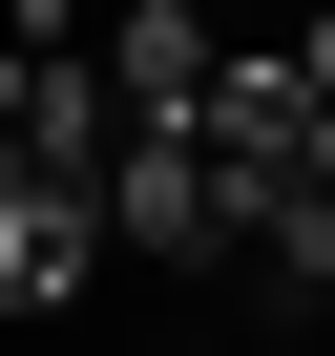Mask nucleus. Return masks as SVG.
Returning a JSON list of instances; mask_svg holds the SVG:
<instances>
[{"instance_id": "4", "label": "nucleus", "mask_w": 335, "mask_h": 356, "mask_svg": "<svg viewBox=\"0 0 335 356\" xmlns=\"http://www.w3.org/2000/svg\"><path fill=\"white\" fill-rule=\"evenodd\" d=\"M105 84H126V126H210V84H231L210 0H126V22H105Z\"/></svg>"}, {"instance_id": "1", "label": "nucleus", "mask_w": 335, "mask_h": 356, "mask_svg": "<svg viewBox=\"0 0 335 356\" xmlns=\"http://www.w3.org/2000/svg\"><path fill=\"white\" fill-rule=\"evenodd\" d=\"M105 252H147V273H231V252H252V189L210 168V126H126V168H105Z\"/></svg>"}, {"instance_id": "6", "label": "nucleus", "mask_w": 335, "mask_h": 356, "mask_svg": "<svg viewBox=\"0 0 335 356\" xmlns=\"http://www.w3.org/2000/svg\"><path fill=\"white\" fill-rule=\"evenodd\" d=\"M314 210H335V147H314Z\"/></svg>"}, {"instance_id": "5", "label": "nucleus", "mask_w": 335, "mask_h": 356, "mask_svg": "<svg viewBox=\"0 0 335 356\" xmlns=\"http://www.w3.org/2000/svg\"><path fill=\"white\" fill-rule=\"evenodd\" d=\"M293 63H314V105H335V0H293Z\"/></svg>"}, {"instance_id": "2", "label": "nucleus", "mask_w": 335, "mask_h": 356, "mask_svg": "<svg viewBox=\"0 0 335 356\" xmlns=\"http://www.w3.org/2000/svg\"><path fill=\"white\" fill-rule=\"evenodd\" d=\"M314 147H335V105H314V63H293V42H272V63L231 42V84H210V168L252 189V231H272V210H314Z\"/></svg>"}, {"instance_id": "3", "label": "nucleus", "mask_w": 335, "mask_h": 356, "mask_svg": "<svg viewBox=\"0 0 335 356\" xmlns=\"http://www.w3.org/2000/svg\"><path fill=\"white\" fill-rule=\"evenodd\" d=\"M0 147L63 168V189H105V168H126V84H105V42H0Z\"/></svg>"}]
</instances>
